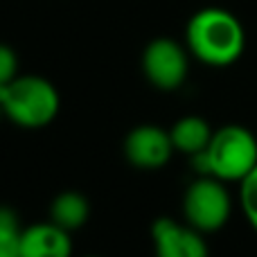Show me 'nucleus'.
I'll list each match as a JSON object with an SVG mask.
<instances>
[{
    "label": "nucleus",
    "mask_w": 257,
    "mask_h": 257,
    "mask_svg": "<svg viewBox=\"0 0 257 257\" xmlns=\"http://www.w3.org/2000/svg\"><path fill=\"white\" fill-rule=\"evenodd\" d=\"M199 176H214L223 183H241L257 167V138L241 124H226L212 133L210 145L192 156Z\"/></svg>",
    "instance_id": "f03ea898"
},
{
    "label": "nucleus",
    "mask_w": 257,
    "mask_h": 257,
    "mask_svg": "<svg viewBox=\"0 0 257 257\" xmlns=\"http://www.w3.org/2000/svg\"><path fill=\"white\" fill-rule=\"evenodd\" d=\"M23 226L16 210L0 205V257H21Z\"/></svg>",
    "instance_id": "9b49d317"
},
{
    "label": "nucleus",
    "mask_w": 257,
    "mask_h": 257,
    "mask_svg": "<svg viewBox=\"0 0 257 257\" xmlns=\"http://www.w3.org/2000/svg\"><path fill=\"white\" fill-rule=\"evenodd\" d=\"M190 50H185L178 41L158 36L149 41L142 52V72L147 81L158 90H178L190 72Z\"/></svg>",
    "instance_id": "39448f33"
},
{
    "label": "nucleus",
    "mask_w": 257,
    "mask_h": 257,
    "mask_svg": "<svg viewBox=\"0 0 257 257\" xmlns=\"http://www.w3.org/2000/svg\"><path fill=\"white\" fill-rule=\"evenodd\" d=\"M88 219H90V201L77 190L61 192L50 203V221H54L68 232L84 228Z\"/></svg>",
    "instance_id": "1a4fd4ad"
},
{
    "label": "nucleus",
    "mask_w": 257,
    "mask_h": 257,
    "mask_svg": "<svg viewBox=\"0 0 257 257\" xmlns=\"http://www.w3.org/2000/svg\"><path fill=\"white\" fill-rule=\"evenodd\" d=\"M232 212V199L226 183L214 176H199L192 181L183 196V214L192 228L203 235L221 230Z\"/></svg>",
    "instance_id": "20e7f679"
},
{
    "label": "nucleus",
    "mask_w": 257,
    "mask_h": 257,
    "mask_svg": "<svg viewBox=\"0 0 257 257\" xmlns=\"http://www.w3.org/2000/svg\"><path fill=\"white\" fill-rule=\"evenodd\" d=\"M18 77V54L7 43H0V86Z\"/></svg>",
    "instance_id": "ddd939ff"
},
{
    "label": "nucleus",
    "mask_w": 257,
    "mask_h": 257,
    "mask_svg": "<svg viewBox=\"0 0 257 257\" xmlns=\"http://www.w3.org/2000/svg\"><path fill=\"white\" fill-rule=\"evenodd\" d=\"M239 203L244 210V217L257 232V167L239 183Z\"/></svg>",
    "instance_id": "f8f14e48"
},
{
    "label": "nucleus",
    "mask_w": 257,
    "mask_h": 257,
    "mask_svg": "<svg viewBox=\"0 0 257 257\" xmlns=\"http://www.w3.org/2000/svg\"><path fill=\"white\" fill-rule=\"evenodd\" d=\"M174 142L167 128L156 124L133 126L124 138V158L136 169H160L172 160Z\"/></svg>",
    "instance_id": "423d86ee"
},
{
    "label": "nucleus",
    "mask_w": 257,
    "mask_h": 257,
    "mask_svg": "<svg viewBox=\"0 0 257 257\" xmlns=\"http://www.w3.org/2000/svg\"><path fill=\"white\" fill-rule=\"evenodd\" d=\"M212 126L203 120L201 115H185L178 122H174V126L169 128V136H172L174 149L181 151L185 156H196L210 145V138H212Z\"/></svg>",
    "instance_id": "9d476101"
},
{
    "label": "nucleus",
    "mask_w": 257,
    "mask_h": 257,
    "mask_svg": "<svg viewBox=\"0 0 257 257\" xmlns=\"http://www.w3.org/2000/svg\"><path fill=\"white\" fill-rule=\"evenodd\" d=\"M21 257H72V232L54 221H39L23 228Z\"/></svg>",
    "instance_id": "6e6552de"
},
{
    "label": "nucleus",
    "mask_w": 257,
    "mask_h": 257,
    "mask_svg": "<svg viewBox=\"0 0 257 257\" xmlns=\"http://www.w3.org/2000/svg\"><path fill=\"white\" fill-rule=\"evenodd\" d=\"M185 45L196 61L210 68H228L246 50L241 21L223 7H203L187 21Z\"/></svg>",
    "instance_id": "f257e3e1"
},
{
    "label": "nucleus",
    "mask_w": 257,
    "mask_h": 257,
    "mask_svg": "<svg viewBox=\"0 0 257 257\" xmlns=\"http://www.w3.org/2000/svg\"><path fill=\"white\" fill-rule=\"evenodd\" d=\"M86 257H97V255H86Z\"/></svg>",
    "instance_id": "2eb2a0df"
},
{
    "label": "nucleus",
    "mask_w": 257,
    "mask_h": 257,
    "mask_svg": "<svg viewBox=\"0 0 257 257\" xmlns=\"http://www.w3.org/2000/svg\"><path fill=\"white\" fill-rule=\"evenodd\" d=\"M61 108L57 86L41 75H18L0 86V111L21 128H43L52 124Z\"/></svg>",
    "instance_id": "7ed1b4c3"
},
{
    "label": "nucleus",
    "mask_w": 257,
    "mask_h": 257,
    "mask_svg": "<svg viewBox=\"0 0 257 257\" xmlns=\"http://www.w3.org/2000/svg\"><path fill=\"white\" fill-rule=\"evenodd\" d=\"M151 244L156 257H210L203 232L172 217L151 223Z\"/></svg>",
    "instance_id": "0eeeda50"
},
{
    "label": "nucleus",
    "mask_w": 257,
    "mask_h": 257,
    "mask_svg": "<svg viewBox=\"0 0 257 257\" xmlns=\"http://www.w3.org/2000/svg\"><path fill=\"white\" fill-rule=\"evenodd\" d=\"M3 117H5V115H3V111H0V120H3Z\"/></svg>",
    "instance_id": "4468645a"
}]
</instances>
